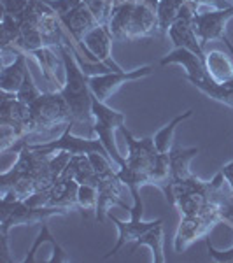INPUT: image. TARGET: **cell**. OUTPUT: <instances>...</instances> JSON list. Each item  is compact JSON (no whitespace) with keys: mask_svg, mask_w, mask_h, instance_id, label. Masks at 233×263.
<instances>
[{"mask_svg":"<svg viewBox=\"0 0 233 263\" xmlns=\"http://www.w3.org/2000/svg\"><path fill=\"white\" fill-rule=\"evenodd\" d=\"M158 2L132 0V2L116 4L109 20V28L114 39L130 42L156 35L160 32L158 12H156Z\"/></svg>","mask_w":233,"mask_h":263,"instance_id":"6da1fadb","label":"cell"},{"mask_svg":"<svg viewBox=\"0 0 233 263\" xmlns=\"http://www.w3.org/2000/svg\"><path fill=\"white\" fill-rule=\"evenodd\" d=\"M63 58V72H65V83L62 86V95L67 100L72 112V125H90L93 126L95 118L91 112L93 93L88 83V74L81 69L74 57V51L65 41L58 46Z\"/></svg>","mask_w":233,"mask_h":263,"instance_id":"7a4b0ae2","label":"cell"},{"mask_svg":"<svg viewBox=\"0 0 233 263\" xmlns=\"http://www.w3.org/2000/svg\"><path fill=\"white\" fill-rule=\"evenodd\" d=\"M120 132L128 146V156H126L125 165H121L116 174L123 184L130 190V193H137L142 186L151 184V171L160 153L156 149L152 137H133L132 132L125 125L120 126Z\"/></svg>","mask_w":233,"mask_h":263,"instance_id":"3957f363","label":"cell"},{"mask_svg":"<svg viewBox=\"0 0 233 263\" xmlns=\"http://www.w3.org/2000/svg\"><path fill=\"white\" fill-rule=\"evenodd\" d=\"M70 209L67 207H56V205H42V207H32L25 200L12 198L9 195H2V207H0V237H2V258H7V235L12 227L18 224H35L48 221L53 216H65L69 214Z\"/></svg>","mask_w":233,"mask_h":263,"instance_id":"277c9868","label":"cell"},{"mask_svg":"<svg viewBox=\"0 0 233 263\" xmlns=\"http://www.w3.org/2000/svg\"><path fill=\"white\" fill-rule=\"evenodd\" d=\"M72 123V112L62 91H46L30 105V135L67 126Z\"/></svg>","mask_w":233,"mask_h":263,"instance_id":"5b68a950","label":"cell"},{"mask_svg":"<svg viewBox=\"0 0 233 263\" xmlns=\"http://www.w3.org/2000/svg\"><path fill=\"white\" fill-rule=\"evenodd\" d=\"M91 112L95 118V123L91 126V132L100 139L102 144L105 146L109 156L112 158L114 163L125 165L126 158H123L118 151V146L114 142V130H120V126L125 125V114L120 111H114L112 107H109L107 102H102L93 95V104H91Z\"/></svg>","mask_w":233,"mask_h":263,"instance_id":"8992f818","label":"cell"},{"mask_svg":"<svg viewBox=\"0 0 233 263\" xmlns=\"http://www.w3.org/2000/svg\"><path fill=\"white\" fill-rule=\"evenodd\" d=\"M221 214H219L218 205L209 202L203 213L195 216H181V223L177 227L176 237H173V249L176 253H184L197 239H205L207 233L212 230L214 224L221 223Z\"/></svg>","mask_w":233,"mask_h":263,"instance_id":"52a82bcc","label":"cell"},{"mask_svg":"<svg viewBox=\"0 0 233 263\" xmlns=\"http://www.w3.org/2000/svg\"><path fill=\"white\" fill-rule=\"evenodd\" d=\"M132 197H133V205L130 207V221H121V219H118L116 216L107 213L109 219H111L118 228V240H116V246H114L111 251L104 256V260H109V258L114 256V254H118V251L125 248L126 244L135 242L142 233H146L147 230H151L152 227H156V224L160 223V219H162L160 218V219H154V221H144L142 219L144 202L141 198V193L139 192L132 193Z\"/></svg>","mask_w":233,"mask_h":263,"instance_id":"ba28073f","label":"cell"},{"mask_svg":"<svg viewBox=\"0 0 233 263\" xmlns=\"http://www.w3.org/2000/svg\"><path fill=\"white\" fill-rule=\"evenodd\" d=\"M231 18L233 7H230V9H212L209 12H195L193 28L203 49L210 41H221L233 54V44L226 33V25Z\"/></svg>","mask_w":233,"mask_h":263,"instance_id":"9c48e42d","label":"cell"},{"mask_svg":"<svg viewBox=\"0 0 233 263\" xmlns=\"http://www.w3.org/2000/svg\"><path fill=\"white\" fill-rule=\"evenodd\" d=\"M72 128L74 125L69 123L63 130V134L56 141H48V142H41V144H28L33 149L44 153V155H54L58 151H67L74 155H90V153H100V155L109 156L105 146L102 144L100 139H83V137H75L72 134ZM111 158V156H109ZM112 160V158H111Z\"/></svg>","mask_w":233,"mask_h":263,"instance_id":"30bf717a","label":"cell"},{"mask_svg":"<svg viewBox=\"0 0 233 263\" xmlns=\"http://www.w3.org/2000/svg\"><path fill=\"white\" fill-rule=\"evenodd\" d=\"M154 72L152 65H144L135 70H123V72H107V74H95L88 76V83H90L91 93L102 102H109V99L116 93L123 84L128 81H137V79L147 78Z\"/></svg>","mask_w":233,"mask_h":263,"instance_id":"8fae6325","label":"cell"},{"mask_svg":"<svg viewBox=\"0 0 233 263\" xmlns=\"http://www.w3.org/2000/svg\"><path fill=\"white\" fill-rule=\"evenodd\" d=\"M112 33L109 25H96L84 35L83 44L99 62L105 63L114 72H123V69L112 60Z\"/></svg>","mask_w":233,"mask_h":263,"instance_id":"7c38bea8","label":"cell"},{"mask_svg":"<svg viewBox=\"0 0 233 263\" xmlns=\"http://www.w3.org/2000/svg\"><path fill=\"white\" fill-rule=\"evenodd\" d=\"M123 182L120 181L116 172L109 174V176L100 177L99 182H96V190H99V203H96V221L104 223V218L107 216V211L111 205H121L123 209H128L130 207L126 205L125 202H121L120 198V190H121Z\"/></svg>","mask_w":233,"mask_h":263,"instance_id":"4fadbf2b","label":"cell"},{"mask_svg":"<svg viewBox=\"0 0 233 263\" xmlns=\"http://www.w3.org/2000/svg\"><path fill=\"white\" fill-rule=\"evenodd\" d=\"M170 63H177V65L184 67L186 79H188L189 83L195 81V79H203V78H207V76H210L205 63H203L195 53L184 48H176L173 51H170L167 57H163L162 60H160V65L162 67L170 65Z\"/></svg>","mask_w":233,"mask_h":263,"instance_id":"5bb4252c","label":"cell"},{"mask_svg":"<svg viewBox=\"0 0 233 263\" xmlns=\"http://www.w3.org/2000/svg\"><path fill=\"white\" fill-rule=\"evenodd\" d=\"M32 57L35 58L39 67L42 69V74H44L46 81H48L51 86H53V91L62 90L63 84L58 79V70L65 69L63 67V58L60 53V48H53V46H46V48H41L37 51H33Z\"/></svg>","mask_w":233,"mask_h":263,"instance_id":"9a60e30c","label":"cell"},{"mask_svg":"<svg viewBox=\"0 0 233 263\" xmlns=\"http://www.w3.org/2000/svg\"><path fill=\"white\" fill-rule=\"evenodd\" d=\"M28 72V57L27 53L20 51L11 65H4L0 72V88L6 93H18L21 84L25 81V76Z\"/></svg>","mask_w":233,"mask_h":263,"instance_id":"2e32d148","label":"cell"},{"mask_svg":"<svg viewBox=\"0 0 233 263\" xmlns=\"http://www.w3.org/2000/svg\"><path fill=\"white\" fill-rule=\"evenodd\" d=\"M198 153H200V147H179V146L170 147V151H168V162H170V172L173 181H181L193 176L189 165H191L193 158Z\"/></svg>","mask_w":233,"mask_h":263,"instance_id":"e0dca14e","label":"cell"},{"mask_svg":"<svg viewBox=\"0 0 233 263\" xmlns=\"http://www.w3.org/2000/svg\"><path fill=\"white\" fill-rule=\"evenodd\" d=\"M205 67L214 81L226 83L233 79V54L223 53V51H205Z\"/></svg>","mask_w":233,"mask_h":263,"instance_id":"ac0fdd59","label":"cell"},{"mask_svg":"<svg viewBox=\"0 0 233 263\" xmlns=\"http://www.w3.org/2000/svg\"><path fill=\"white\" fill-rule=\"evenodd\" d=\"M163 242H165V232H163V219H160V223L156 227H152L151 230L142 233L137 240L133 242V249L141 248V246H147L152 251V261L154 263H165V254H163Z\"/></svg>","mask_w":233,"mask_h":263,"instance_id":"d6986e66","label":"cell"},{"mask_svg":"<svg viewBox=\"0 0 233 263\" xmlns=\"http://www.w3.org/2000/svg\"><path fill=\"white\" fill-rule=\"evenodd\" d=\"M42 228H41V232H39V235H37V239H35V242H33L32 246V249H30V253L27 254V258H25L21 263H33L35 261V253H37V249H39V246L41 244H44V242H48L51 248H53V256L49 258V261L53 263V261H69L70 258L67 256V253H65V249L62 248L60 244L56 242V239H54L53 235H51V232H49V227H48V221H42Z\"/></svg>","mask_w":233,"mask_h":263,"instance_id":"ffe728a7","label":"cell"},{"mask_svg":"<svg viewBox=\"0 0 233 263\" xmlns=\"http://www.w3.org/2000/svg\"><path fill=\"white\" fill-rule=\"evenodd\" d=\"M191 84H195L202 93H205L209 99L228 105V107H233V86H224V84L214 81L212 76H207L203 79H195Z\"/></svg>","mask_w":233,"mask_h":263,"instance_id":"44dd1931","label":"cell"},{"mask_svg":"<svg viewBox=\"0 0 233 263\" xmlns=\"http://www.w3.org/2000/svg\"><path fill=\"white\" fill-rule=\"evenodd\" d=\"M67 172H70V176L74 177L79 184H95L99 182L96 172L93 168L88 155H74L70 158L69 165H67Z\"/></svg>","mask_w":233,"mask_h":263,"instance_id":"7402d4cb","label":"cell"},{"mask_svg":"<svg viewBox=\"0 0 233 263\" xmlns=\"http://www.w3.org/2000/svg\"><path fill=\"white\" fill-rule=\"evenodd\" d=\"M193 116V109H188V111L181 112L179 116H176L170 123H167V125L163 126L162 130H158L154 134V146L158 153H168L170 151V147L173 146V134H176V128L179 123H183L184 120H188V118Z\"/></svg>","mask_w":233,"mask_h":263,"instance_id":"603a6c76","label":"cell"},{"mask_svg":"<svg viewBox=\"0 0 233 263\" xmlns=\"http://www.w3.org/2000/svg\"><path fill=\"white\" fill-rule=\"evenodd\" d=\"M186 0H160L158 2V21H160V33H168L172 23L179 18V12L183 9Z\"/></svg>","mask_w":233,"mask_h":263,"instance_id":"cb8c5ba5","label":"cell"},{"mask_svg":"<svg viewBox=\"0 0 233 263\" xmlns=\"http://www.w3.org/2000/svg\"><path fill=\"white\" fill-rule=\"evenodd\" d=\"M21 39V23L18 18L2 12V51H14L16 44Z\"/></svg>","mask_w":233,"mask_h":263,"instance_id":"d4e9b609","label":"cell"},{"mask_svg":"<svg viewBox=\"0 0 233 263\" xmlns=\"http://www.w3.org/2000/svg\"><path fill=\"white\" fill-rule=\"evenodd\" d=\"M99 190L95 184H79L77 188V209L86 218V211H96Z\"/></svg>","mask_w":233,"mask_h":263,"instance_id":"484cf974","label":"cell"},{"mask_svg":"<svg viewBox=\"0 0 233 263\" xmlns=\"http://www.w3.org/2000/svg\"><path fill=\"white\" fill-rule=\"evenodd\" d=\"M88 6V9L91 11V14L95 16L96 23L99 25H109V20H111V12L114 4L111 0H83Z\"/></svg>","mask_w":233,"mask_h":263,"instance_id":"4316f807","label":"cell"},{"mask_svg":"<svg viewBox=\"0 0 233 263\" xmlns=\"http://www.w3.org/2000/svg\"><path fill=\"white\" fill-rule=\"evenodd\" d=\"M41 97V90L37 88V84L33 83V78H32V72L28 70L27 76H25V81L21 84V88L16 93V99L20 102H23V104L27 105H32L33 102Z\"/></svg>","mask_w":233,"mask_h":263,"instance_id":"83f0119b","label":"cell"},{"mask_svg":"<svg viewBox=\"0 0 233 263\" xmlns=\"http://www.w3.org/2000/svg\"><path fill=\"white\" fill-rule=\"evenodd\" d=\"M205 246H207V251H209V256L212 258L214 261H218V263H231L233 261V246L230 249H226V251H219V249H216L214 246L210 244V240L207 239V237H205Z\"/></svg>","mask_w":233,"mask_h":263,"instance_id":"f1b7e54d","label":"cell"},{"mask_svg":"<svg viewBox=\"0 0 233 263\" xmlns=\"http://www.w3.org/2000/svg\"><path fill=\"white\" fill-rule=\"evenodd\" d=\"M28 2H30V0H2V9L4 12H7V14L18 18L21 12L25 11V7L28 6Z\"/></svg>","mask_w":233,"mask_h":263,"instance_id":"f546056e","label":"cell"},{"mask_svg":"<svg viewBox=\"0 0 233 263\" xmlns=\"http://www.w3.org/2000/svg\"><path fill=\"white\" fill-rule=\"evenodd\" d=\"M188 2L197 9V12L200 6H209L212 9H230V7H233L230 0H188Z\"/></svg>","mask_w":233,"mask_h":263,"instance_id":"4dcf8cb0","label":"cell"},{"mask_svg":"<svg viewBox=\"0 0 233 263\" xmlns=\"http://www.w3.org/2000/svg\"><path fill=\"white\" fill-rule=\"evenodd\" d=\"M221 172H223L224 179H226V182H228V186H230V192L233 193V160H231L230 163L223 165Z\"/></svg>","mask_w":233,"mask_h":263,"instance_id":"1f68e13d","label":"cell"},{"mask_svg":"<svg viewBox=\"0 0 233 263\" xmlns=\"http://www.w3.org/2000/svg\"><path fill=\"white\" fill-rule=\"evenodd\" d=\"M125 2H132V0H112L114 6H116V4H125Z\"/></svg>","mask_w":233,"mask_h":263,"instance_id":"d6a6232c","label":"cell"},{"mask_svg":"<svg viewBox=\"0 0 233 263\" xmlns=\"http://www.w3.org/2000/svg\"><path fill=\"white\" fill-rule=\"evenodd\" d=\"M111 2H112V0H111Z\"/></svg>","mask_w":233,"mask_h":263,"instance_id":"836d02e7","label":"cell"}]
</instances>
